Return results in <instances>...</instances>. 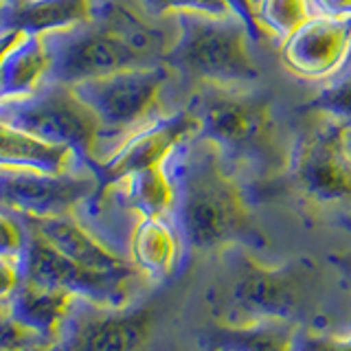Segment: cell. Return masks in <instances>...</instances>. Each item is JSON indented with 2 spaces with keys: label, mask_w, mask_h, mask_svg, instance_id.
Returning a JSON list of instances; mask_svg holds the SVG:
<instances>
[{
  "label": "cell",
  "mask_w": 351,
  "mask_h": 351,
  "mask_svg": "<svg viewBox=\"0 0 351 351\" xmlns=\"http://www.w3.org/2000/svg\"><path fill=\"white\" fill-rule=\"evenodd\" d=\"M176 202L171 222L184 252H222L230 246L268 244L250 200L252 186L211 141L191 136L169 156Z\"/></svg>",
  "instance_id": "obj_1"
},
{
  "label": "cell",
  "mask_w": 351,
  "mask_h": 351,
  "mask_svg": "<svg viewBox=\"0 0 351 351\" xmlns=\"http://www.w3.org/2000/svg\"><path fill=\"white\" fill-rule=\"evenodd\" d=\"M184 108L197 119V136L211 141L250 186L285 176L290 143H285L279 110L259 86L197 84Z\"/></svg>",
  "instance_id": "obj_2"
},
{
  "label": "cell",
  "mask_w": 351,
  "mask_h": 351,
  "mask_svg": "<svg viewBox=\"0 0 351 351\" xmlns=\"http://www.w3.org/2000/svg\"><path fill=\"white\" fill-rule=\"evenodd\" d=\"M217 255L222 257V274L206 292L215 323H301L318 279L312 257L301 255L279 266H263L248 246H230Z\"/></svg>",
  "instance_id": "obj_3"
},
{
  "label": "cell",
  "mask_w": 351,
  "mask_h": 351,
  "mask_svg": "<svg viewBox=\"0 0 351 351\" xmlns=\"http://www.w3.org/2000/svg\"><path fill=\"white\" fill-rule=\"evenodd\" d=\"M285 178L307 206L351 228V125L299 108Z\"/></svg>",
  "instance_id": "obj_4"
},
{
  "label": "cell",
  "mask_w": 351,
  "mask_h": 351,
  "mask_svg": "<svg viewBox=\"0 0 351 351\" xmlns=\"http://www.w3.org/2000/svg\"><path fill=\"white\" fill-rule=\"evenodd\" d=\"M178 33L171 40L162 64L169 66L191 88L215 86H259L261 73L252 60L255 42L235 14H176Z\"/></svg>",
  "instance_id": "obj_5"
},
{
  "label": "cell",
  "mask_w": 351,
  "mask_h": 351,
  "mask_svg": "<svg viewBox=\"0 0 351 351\" xmlns=\"http://www.w3.org/2000/svg\"><path fill=\"white\" fill-rule=\"evenodd\" d=\"M0 123L36 136L49 145L75 152L88 169L97 162L101 123L73 86L42 84L36 93L0 101Z\"/></svg>",
  "instance_id": "obj_6"
},
{
  "label": "cell",
  "mask_w": 351,
  "mask_h": 351,
  "mask_svg": "<svg viewBox=\"0 0 351 351\" xmlns=\"http://www.w3.org/2000/svg\"><path fill=\"white\" fill-rule=\"evenodd\" d=\"M173 77L176 75L169 66L160 62L88 80L73 86V90L99 119L101 141H123L130 132L173 112V110H165V95Z\"/></svg>",
  "instance_id": "obj_7"
},
{
  "label": "cell",
  "mask_w": 351,
  "mask_h": 351,
  "mask_svg": "<svg viewBox=\"0 0 351 351\" xmlns=\"http://www.w3.org/2000/svg\"><path fill=\"white\" fill-rule=\"evenodd\" d=\"M42 42L49 58V69L42 84L77 86L97 77L154 64L132 51L123 40H119L97 20L49 33L42 36Z\"/></svg>",
  "instance_id": "obj_8"
},
{
  "label": "cell",
  "mask_w": 351,
  "mask_h": 351,
  "mask_svg": "<svg viewBox=\"0 0 351 351\" xmlns=\"http://www.w3.org/2000/svg\"><path fill=\"white\" fill-rule=\"evenodd\" d=\"M154 329V305L106 307L77 299L51 351H143Z\"/></svg>",
  "instance_id": "obj_9"
},
{
  "label": "cell",
  "mask_w": 351,
  "mask_h": 351,
  "mask_svg": "<svg viewBox=\"0 0 351 351\" xmlns=\"http://www.w3.org/2000/svg\"><path fill=\"white\" fill-rule=\"evenodd\" d=\"M99 195L90 169L42 173L29 169H0V208L27 219L73 215L80 204Z\"/></svg>",
  "instance_id": "obj_10"
},
{
  "label": "cell",
  "mask_w": 351,
  "mask_h": 351,
  "mask_svg": "<svg viewBox=\"0 0 351 351\" xmlns=\"http://www.w3.org/2000/svg\"><path fill=\"white\" fill-rule=\"evenodd\" d=\"M197 134V119L184 106L149 121L119 141V145L106 158L93 165V173L99 182V195L108 186H114L132 173L160 167L184 141Z\"/></svg>",
  "instance_id": "obj_11"
},
{
  "label": "cell",
  "mask_w": 351,
  "mask_h": 351,
  "mask_svg": "<svg viewBox=\"0 0 351 351\" xmlns=\"http://www.w3.org/2000/svg\"><path fill=\"white\" fill-rule=\"evenodd\" d=\"M18 263H20L22 283L60 290L66 294H73L75 299H84L106 307L130 305V290L134 279H117V277H106V274L86 270L80 263L66 259L62 252L49 246L33 230H31L29 246L22 252Z\"/></svg>",
  "instance_id": "obj_12"
},
{
  "label": "cell",
  "mask_w": 351,
  "mask_h": 351,
  "mask_svg": "<svg viewBox=\"0 0 351 351\" xmlns=\"http://www.w3.org/2000/svg\"><path fill=\"white\" fill-rule=\"evenodd\" d=\"M351 53V18L312 16L279 44L283 69L303 82L325 84Z\"/></svg>",
  "instance_id": "obj_13"
},
{
  "label": "cell",
  "mask_w": 351,
  "mask_h": 351,
  "mask_svg": "<svg viewBox=\"0 0 351 351\" xmlns=\"http://www.w3.org/2000/svg\"><path fill=\"white\" fill-rule=\"evenodd\" d=\"M27 219V217H25ZM27 224L38 237H42L49 246H53L66 259L80 263L82 268L93 270L97 274L117 279H136L141 274L128 261V257L119 255L108 248L101 239H97L82 222L73 215L27 219Z\"/></svg>",
  "instance_id": "obj_14"
},
{
  "label": "cell",
  "mask_w": 351,
  "mask_h": 351,
  "mask_svg": "<svg viewBox=\"0 0 351 351\" xmlns=\"http://www.w3.org/2000/svg\"><path fill=\"white\" fill-rule=\"evenodd\" d=\"M182 241L169 217H138L128 239V261L143 279L165 283L180 268Z\"/></svg>",
  "instance_id": "obj_15"
},
{
  "label": "cell",
  "mask_w": 351,
  "mask_h": 351,
  "mask_svg": "<svg viewBox=\"0 0 351 351\" xmlns=\"http://www.w3.org/2000/svg\"><path fill=\"white\" fill-rule=\"evenodd\" d=\"M75 301L73 294L40 288L33 283H20L14 296L5 303V310L18 327L36 336L40 343L53 345Z\"/></svg>",
  "instance_id": "obj_16"
},
{
  "label": "cell",
  "mask_w": 351,
  "mask_h": 351,
  "mask_svg": "<svg viewBox=\"0 0 351 351\" xmlns=\"http://www.w3.org/2000/svg\"><path fill=\"white\" fill-rule=\"evenodd\" d=\"M95 0H25L0 9V33L49 36L93 20Z\"/></svg>",
  "instance_id": "obj_17"
},
{
  "label": "cell",
  "mask_w": 351,
  "mask_h": 351,
  "mask_svg": "<svg viewBox=\"0 0 351 351\" xmlns=\"http://www.w3.org/2000/svg\"><path fill=\"white\" fill-rule=\"evenodd\" d=\"M0 169L69 173L88 167L75 156V152L60 145H49L36 136L0 123Z\"/></svg>",
  "instance_id": "obj_18"
},
{
  "label": "cell",
  "mask_w": 351,
  "mask_h": 351,
  "mask_svg": "<svg viewBox=\"0 0 351 351\" xmlns=\"http://www.w3.org/2000/svg\"><path fill=\"white\" fill-rule=\"evenodd\" d=\"M301 323L259 321L246 325L211 323L206 329L208 351H294V332Z\"/></svg>",
  "instance_id": "obj_19"
},
{
  "label": "cell",
  "mask_w": 351,
  "mask_h": 351,
  "mask_svg": "<svg viewBox=\"0 0 351 351\" xmlns=\"http://www.w3.org/2000/svg\"><path fill=\"white\" fill-rule=\"evenodd\" d=\"M49 58L40 36H20L0 58V101L36 93L44 82Z\"/></svg>",
  "instance_id": "obj_20"
},
{
  "label": "cell",
  "mask_w": 351,
  "mask_h": 351,
  "mask_svg": "<svg viewBox=\"0 0 351 351\" xmlns=\"http://www.w3.org/2000/svg\"><path fill=\"white\" fill-rule=\"evenodd\" d=\"M93 20L101 22L110 33L123 40L132 51H136L154 64L162 62V55L169 49V44H165V36L158 29L147 25L138 14L117 3V0H95Z\"/></svg>",
  "instance_id": "obj_21"
},
{
  "label": "cell",
  "mask_w": 351,
  "mask_h": 351,
  "mask_svg": "<svg viewBox=\"0 0 351 351\" xmlns=\"http://www.w3.org/2000/svg\"><path fill=\"white\" fill-rule=\"evenodd\" d=\"M123 186V202L138 217H171L176 191L167 165L132 173L119 182Z\"/></svg>",
  "instance_id": "obj_22"
},
{
  "label": "cell",
  "mask_w": 351,
  "mask_h": 351,
  "mask_svg": "<svg viewBox=\"0 0 351 351\" xmlns=\"http://www.w3.org/2000/svg\"><path fill=\"white\" fill-rule=\"evenodd\" d=\"M255 14L266 36L281 44L312 18V9L307 0H257Z\"/></svg>",
  "instance_id": "obj_23"
},
{
  "label": "cell",
  "mask_w": 351,
  "mask_h": 351,
  "mask_svg": "<svg viewBox=\"0 0 351 351\" xmlns=\"http://www.w3.org/2000/svg\"><path fill=\"white\" fill-rule=\"evenodd\" d=\"M301 108L325 112L351 125V53L347 62L343 64V69H340L329 82L318 86V93L314 95V99H310V101Z\"/></svg>",
  "instance_id": "obj_24"
},
{
  "label": "cell",
  "mask_w": 351,
  "mask_h": 351,
  "mask_svg": "<svg viewBox=\"0 0 351 351\" xmlns=\"http://www.w3.org/2000/svg\"><path fill=\"white\" fill-rule=\"evenodd\" d=\"M149 16H167V14H206V16H228L224 0H138Z\"/></svg>",
  "instance_id": "obj_25"
},
{
  "label": "cell",
  "mask_w": 351,
  "mask_h": 351,
  "mask_svg": "<svg viewBox=\"0 0 351 351\" xmlns=\"http://www.w3.org/2000/svg\"><path fill=\"white\" fill-rule=\"evenodd\" d=\"M31 239V228L25 217L0 208V257L20 259Z\"/></svg>",
  "instance_id": "obj_26"
},
{
  "label": "cell",
  "mask_w": 351,
  "mask_h": 351,
  "mask_svg": "<svg viewBox=\"0 0 351 351\" xmlns=\"http://www.w3.org/2000/svg\"><path fill=\"white\" fill-rule=\"evenodd\" d=\"M294 351H351V329L347 334H321L303 323L294 332Z\"/></svg>",
  "instance_id": "obj_27"
},
{
  "label": "cell",
  "mask_w": 351,
  "mask_h": 351,
  "mask_svg": "<svg viewBox=\"0 0 351 351\" xmlns=\"http://www.w3.org/2000/svg\"><path fill=\"white\" fill-rule=\"evenodd\" d=\"M33 345H44L36 336H31L22 327H18L9 318L5 305H0V349H16V347H33ZM51 347V345H49Z\"/></svg>",
  "instance_id": "obj_28"
},
{
  "label": "cell",
  "mask_w": 351,
  "mask_h": 351,
  "mask_svg": "<svg viewBox=\"0 0 351 351\" xmlns=\"http://www.w3.org/2000/svg\"><path fill=\"white\" fill-rule=\"evenodd\" d=\"M224 3L228 5V9L233 11V14L244 22L246 29L250 31V38L255 44H261L263 40H270L266 36V31H263L259 27L257 22V14H255V3L257 0H224Z\"/></svg>",
  "instance_id": "obj_29"
},
{
  "label": "cell",
  "mask_w": 351,
  "mask_h": 351,
  "mask_svg": "<svg viewBox=\"0 0 351 351\" xmlns=\"http://www.w3.org/2000/svg\"><path fill=\"white\" fill-rule=\"evenodd\" d=\"M22 274H20V263L18 259L0 257V305H5L14 292L20 288Z\"/></svg>",
  "instance_id": "obj_30"
},
{
  "label": "cell",
  "mask_w": 351,
  "mask_h": 351,
  "mask_svg": "<svg viewBox=\"0 0 351 351\" xmlns=\"http://www.w3.org/2000/svg\"><path fill=\"white\" fill-rule=\"evenodd\" d=\"M312 16L325 18H351V0H307Z\"/></svg>",
  "instance_id": "obj_31"
},
{
  "label": "cell",
  "mask_w": 351,
  "mask_h": 351,
  "mask_svg": "<svg viewBox=\"0 0 351 351\" xmlns=\"http://www.w3.org/2000/svg\"><path fill=\"white\" fill-rule=\"evenodd\" d=\"M329 259V263L343 274V277L347 279V281H351V250H347V252H332V255L327 257Z\"/></svg>",
  "instance_id": "obj_32"
},
{
  "label": "cell",
  "mask_w": 351,
  "mask_h": 351,
  "mask_svg": "<svg viewBox=\"0 0 351 351\" xmlns=\"http://www.w3.org/2000/svg\"><path fill=\"white\" fill-rule=\"evenodd\" d=\"M18 38H20L18 33H0V58H3L5 51H7Z\"/></svg>",
  "instance_id": "obj_33"
},
{
  "label": "cell",
  "mask_w": 351,
  "mask_h": 351,
  "mask_svg": "<svg viewBox=\"0 0 351 351\" xmlns=\"http://www.w3.org/2000/svg\"><path fill=\"white\" fill-rule=\"evenodd\" d=\"M0 351H51L49 345H33V347H16V349H0Z\"/></svg>",
  "instance_id": "obj_34"
},
{
  "label": "cell",
  "mask_w": 351,
  "mask_h": 351,
  "mask_svg": "<svg viewBox=\"0 0 351 351\" xmlns=\"http://www.w3.org/2000/svg\"><path fill=\"white\" fill-rule=\"evenodd\" d=\"M0 3H3V7H18L25 3V0H0Z\"/></svg>",
  "instance_id": "obj_35"
},
{
  "label": "cell",
  "mask_w": 351,
  "mask_h": 351,
  "mask_svg": "<svg viewBox=\"0 0 351 351\" xmlns=\"http://www.w3.org/2000/svg\"><path fill=\"white\" fill-rule=\"evenodd\" d=\"M0 9H3V3H0Z\"/></svg>",
  "instance_id": "obj_36"
}]
</instances>
